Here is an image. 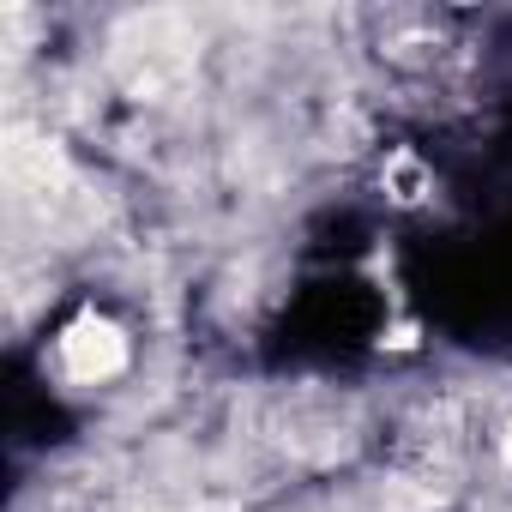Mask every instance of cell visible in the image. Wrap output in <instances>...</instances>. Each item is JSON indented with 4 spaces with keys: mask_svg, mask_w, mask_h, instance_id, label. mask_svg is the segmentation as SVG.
<instances>
[{
    "mask_svg": "<svg viewBox=\"0 0 512 512\" xmlns=\"http://www.w3.org/2000/svg\"><path fill=\"white\" fill-rule=\"evenodd\" d=\"M61 362H67V374L85 380V386L115 380V374L127 368V332H121L115 320H103V314H85V320L67 326V338H61Z\"/></svg>",
    "mask_w": 512,
    "mask_h": 512,
    "instance_id": "obj_1",
    "label": "cell"
},
{
    "mask_svg": "<svg viewBox=\"0 0 512 512\" xmlns=\"http://www.w3.org/2000/svg\"><path fill=\"white\" fill-rule=\"evenodd\" d=\"M500 458H506V464H512V428H506V440H500Z\"/></svg>",
    "mask_w": 512,
    "mask_h": 512,
    "instance_id": "obj_2",
    "label": "cell"
}]
</instances>
